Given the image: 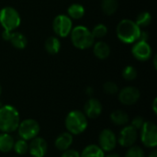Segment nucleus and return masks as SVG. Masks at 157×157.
<instances>
[{
	"mask_svg": "<svg viewBox=\"0 0 157 157\" xmlns=\"http://www.w3.org/2000/svg\"><path fill=\"white\" fill-rule=\"evenodd\" d=\"M141 30L142 29L135 23L134 20L124 18L118 23L116 34L121 42L132 44L139 40Z\"/></svg>",
	"mask_w": 157,
	"mask_h": 157,
	"instance_id": "nucleus-1",
	"label": "nucleus"
},
{
	"mask_svg": "<svg viewBox=\"0 0 157 157\" xmlns=\"http://www.w3.org/2000/svg\"><path fill=\"white\" fill-rule=\"evenodd\" d=\"M20 122L18 110L12 105L0 107V132L11 133L17 130Z\"/></svg>",
	"mask_w": 157,
	"mask_h": 157,
	"instance_id": "nucleus-2",
	"label": "nucleus"
},
{
	"mask_svg": "<svg viewBox=\"0 0 157 157\" xmlns=\"http://www.w3.org/2000/svg\"><path fill=\"white\" fill-rule=\"evenodd\" d=\"M64 125L67 132L72 135H79L87 129L88 121L83 111L75 109L67 114Z\"/></svg>",
	"mask_w": 157,
	"mask_h": 157,
	"instance_id": "nucleus-3",
	"label": "nucleus"
},
{
	"mask_svg": "<svg viewBox=\"0 0 157 157\" xmlns=\"http://www.w3.org/2000/svg\"><path fill=\"white\" fill-rule=\"evenodd\" d=\"M70 36L73 45L79 50L89 49L95 43V38L93 37L91 30L83 25L73 28Z\"/></svg>",
	"mask_w": 157,
	"mask_h": 157,
	"instance_id": "nucleus-4",
	"label": "nucleus"
},
{
	"mask_svg": "<svg viewBox=\"0 0 157 157\" xmlns=\"http://www.w3.org/2000/svg\"><path fill=\"white\" fill-rule=\"evenodd\" d=\"M21 23L18 11L12 6H5L0 10V25L6 31H15Z\"/></svg>",
	"mask_w": 157,
	"mask_h": 157,
	"instance_id": "nucleus-5",
	"label": "nucleus"
},
{
	"mask_svg": "<svg viewBox=\"0 0 157 157\" xmlns=\"http://www.w3.org/2000/svg\"><path fill=\"white\" fill-rule=\"evenodd\" d=\"M40 126L39 122L33 119H26L19 122L17 127V132L20 139L25 141H30L37 137L40 133Z\"/></svg>",
	"mask_w": 157,
	"mask_h": 157,
	"instance_id": "nucleus-6",
	"label": "nucleus"
},
{
	"mask_svg": "<svg viewBox=\"0 0 157 157\" xmlns=\"http://www.w3.org/2000/svg\"><path fill=\"white\" fill-rule=\"evenodd\" d=\"M52 29L57 37L66 38L70 35L73 29L72 19L65 14L57 15L52 22Z\"/></svg>",
	"mask_w": 157,
	"mask_h": 157,
	"instance_id": "nucleus-7",
	"label": "nucleus"
},
{
	"mask_svg": "<svg viewBox=\"0 0 157 157\" xmlns=\"http://www.w3.org/2000/svg\"><path fill=\"white\" fill-rule=\"evenodd\" d=\"M143 144L147 148H155L157 145V126L152 121H145L140 130Z\"/></svg>",
	"mask_w": 157,
	"mask_h": 157,
	"instance_id": "nucleus-8",
	"label": "nucleus"
},
{
	"mask_svg": "<svg viewBox=\"0 0 157 157\" xmlns=\"http://www.w3.org/2000/svg\"><path fill=\"white\" fill-rule=\"evenodd\" d=\"M138 131L135 128H133L132 125H125L117 137L118 144H120L122 147L129 148L134 145L138 139Z\"/></svg>",
	"mask_w": 157,
	"mask_h": 157,
	"instance_id": "nucleus-9",
	"label": "nucleus"
},
{
	"mask_svg": "<svg viewBox=\"0 0 157 157\" xmlns=\"http://www.w3.org/2000/svg\"><path fill=\"white\" fill-rule=\"evenodd\" d=\"M98 146L104 152H111L115 149L118 139L113 131L110 129H104L100 132L98 136Z\"/></svg>",
	"mask_w": 157,
	"mask_h": 157,
	"instance_id": "nucleus-10",
	"label": "nucleus"
},
{
	"mask_svg": "<svg viewBox=\"0 0 157 157\" xmlns=\"http://www.w3.org/2000/svg\"><path fill=\"white\" fill-rule=\"evenodd\" d=\"M132 53L136 60L140 62H145L152 57L153 50L148 41L137 40L132 45Z\"/></svg>",
	"mask_w": 157,
	"mask_h": 157,
	"instance_id": "nucleus-11",
	"label": "nucleus"
},
{
	"mask_svg": "<svg viewBox=\"0 0 157 157\" xmlns=\"http://www.w3.org/2000/svg\"><path fill=\"white\" fill-rule=\"evenodd\" d=\"M118 93L120 102L126 106L134 105L141 97L140 90L135 86H125Z\"/></svg>",
	"mask_w": 157,
	"mask_h": 157,
	"instance_id": "nucleus-12",
	"label": "nucleus"
},
{
	"mask_svg": "<svg viewBox=\"0 0 157 157\" xmlns=\"http://www.w3.org/2000/svg\"><path fill=\"white\" fill-rule=\"evenodd\" d=\"M48 151L47 142L41 137H35L29 144V153L33 157H44Z\"/></svg>",
	"mask_w": 157,
	"mask_h": 157,
	"instance_id": "nucleus-13",
	"label": "nucleus"
},
{
	"mask_svg": "<svg viewBox=\"0 0 157 157\" xmlns=\"http://www.w3.org/2000/svg\"><path fill=\"white\" fill-rule=\"evenodd\" d=\"M102 110L103 107L101 102L95 98H90L84 106V113L87 119L95 120L98 118L101 115Z\"/></svg>",
	"mask_w": 157,
	"mask_h": 157,
	"instance_id": "nucleus-14",
	"label": "nucleus"
},
{
	"mask_svg": "<svg viewBox=\"0 0 157 157\" xmlns=\"http://www.w3.org/2000/svg\"><path fill=\"white\" fill-rule=\"evenodd\" d=\"M73 142H74L73 135L70 132H63L59 134L56 137L54 141V145L57 150L63 152L71 147V145L73 144Z\"/></svg>",
	"mask_w": 157,
	"mask_h": 157,
	"instance_id": "nucleus-15",
	"label": "nucleus"
},
{
	"mask_svg": "<svg viewBox=\"0 0 157 157\" xmlns=\"http://www.w3.org/2000/svg\"><path fill=\"white\" fill-rule=\"evenodd\" d=\"M93 52L97 58L100 60H105L110 54V47L107 42L103 40H98L93 44Z\"/></svg>",
	"mask_w": 157,
	"mask_h": 157,
	"instance_id": "nucleus-16",
	"label": "nucleus"
},
{
	"mask_svg": "<svg viewBox=\"0 0 157 157\" xmlns=\"http://www.w3.org/2000/svg\"><path fill=\"white\" fill-rule=\"evenodd\" d=\"M8 41H10V43L12 44L13 47H15L16 49H18V50L25 49L28 44V40H27L26 36L18 31L17 32L12 31Z\"/></svg>",
	"mask_w": 157,
	"mask_h": 157,
	"instance_id": "nucleus-17",
	"label": "nucleus"
},
{
	"mask_svg": "<svg viewBox=\"0 0 157 157\" xmlns=\"http://www.w3.org/2000/svg\"><path fill=\"white\" fill-rule=\"evenodd\" d=\"M45 51L50 54H57L61 50V41L57 36H51L49 37L44 43Z\"/></svg>",
	"mask_w": 157,
	"mask_h": 157,
	"instance_id": "nucleus-18",
	"label": "nucleus"
},
{
	"mask_svg": "<svg viewBox=\"0 0 157 157\" xmlns=\"http://www.w3.org/2000/svg\"><path fill=\"white\" fill-rule=\"evenodd\" d=\"M110 121L113 124L117 125V126H125L128 124L130 118L128 116V114L121 109H117L113 112H111L110 114Z\"/></svg>",
	"mask_w": 157,
	"mask_h": 157,
	"instance_id": "nucleus-19",
	"label": "nucleus"
},
{
	"mask_svg": "<svg viewBox=\"0 0 157 157\" xmlns=\"http://www.w3.org/2000/svg\"><path fill=\"white\" fill-rule=\"evenodd\" d=\"M15 140L10 133L2 132L0 134V152L1 153H9L14 146Z\"/></svg>",
	"mask_w": 157,
	"mask_h": 157,
	"instance_id": "nucleus-20",
	"label": "nucleus"
},
{
	"mask_svg": "<svg viewBox=\"0 0 157 157\" xmlns=\"http://www.w3.org/2000/svg\"><path fill=\"white\" fill-rule=\"evenodd\" d=\"M85 7L79 3H74L67 8V16L71 19H80L85 16Z\"/></svg>",
	"mask_w": 157,
	"mask_h": 157,
	"instance_id": "nucleus-21",
	"label": "nucleus"
},
{
	"mask_svg": "<svg viewBox=\"0 0 157 157\" xmlns=\"http://www.w3.org/2000/svg\"><path fill=\"white\" fill-rule=\"evenodd\" d=\"M80 157H105V152L97 144H89L84 148Z\"/></svg>",
	"mask_w": 157,
	"mask_h": 157,
	"instance_id": "nucleus-22",
	"label": "nucleus"
},
{
	"mask_svg": "<svg viewBox=\"0 0 157 157\" xmlns=\"http://www.w3.org/2000/svg\"><path fill=\"white\" fill-rule=\"evenodd\" d=\"M119 7L118 0H102L101 8L104 14L108 16H111L116 13Z\"/></svg>",
	"mask_w": 157,
	"mask_h": 157,
	"instance_id": "nucleus-23",
	"label": "nucleus"
},
{
	"mask_svg": "<svg viewBox=\"0 0 157 157\" xmlns=\"http://www.w3.org/2000/svg\"><path fill=\"white\" fill-rule=\"evenodd\" d=\"M152 20H153V17L151 13L148 11H144L137 16L135 19V23L142 29V28L148 27L152 23Z\"/></svg>",
	"mask_w": 157,
	"mask_h": 157,
	"instance_id": "nucleus-24",
	"label": "nucleus"
},
{
	"mask_svg": "<svg viewBox=\"0 0 157 157\" xmlns=\"http://www.w3.org/2000/svg\"><path fill=\"white\" fill-rule=\"evenodd\" d=\"M13 149L15 153L18 155H24L29 152V144L23 139H19L15 142Z\"/></svg>",
	"mask_w": 157,
	"mask_h": 157,
	"instance_id": "nucleus-25",
	"label": "nucleus"
},
{
	"mask_svg": "<svg viewBox=\"0 0 157 157\" xmlns=\"http://www.w3.org/2000/svg\"><path fill=\"white\" fill-rule=\"evenodd\" d=\"M91 33H92L93 37L95 38V40L96 39H103L108 33V28L105 24L98 23L93 28V29L91 30Z\"/></svg>",
	"mask_w": 157,
	"mask_h": 157,
	"instance_id": "nucleus-26",
	"label": "nucleus"
},
{
	"mask_svg": "<svg viewBox=\"0 0 157 157\" xmlns=\"http://www.w3.org/2000/svg\"><path fill=\"white\" fill-rule=\"evenodd\" d=\"M122 77L127 81H132L137 77V70L132 65H128L122 70Z\"/></svg>",
	"mask_w": 157,
	"mask_h": 157,
	"instance_id": "nucleus-27",
	"label": "nucleus"
},
{
	"mask_svg": "<svg viewBox=\"0 0 157 157\" xmlns=\"http://www.w3.org/2000/svg\"><path fill=\"white\" fill-rule=\"evenodd\" d=\"M125 157H144V152L140 146L132 145L129 147Z\"/></svg>",
	"mask_w": 157,
	"mask_h": 157,
	"instance_id": "nucleus-28",
	"label": "nucleus"
},
{
	"mask_svg": "<svg viewBox=\"0 0 157 157\" xmlns=\"http://www.w3.org/2000/svg\"><path fill=\"white\" fill-rule=\"evenodd\" d=\"M103 90L105 93L109 94V95H116L120 90H119V86L116 83L112 82V81H108L103 85Z\"/></svg>",
	"mask_w": 157,
	"mask_h": 157,
	"instance_id": "nucleus-29",
	"label": "nucleus"
},
{
	"mask_svg": "<svg viewBox=\"0 0 157 157\" xmlns=\"http://www.w3.org/2000/svg\"><path fill=\"white\" fill-rule=\"evenodd\" d=\"M144 122H145V121H144V119L143 117L137 116V117H135V118L132 120L131 125H132L133 128H135L137 131H140V130L142 129L143 125L144 124Z\"/></svg>",
	"mask_w": 157,
	"mask_h": 157,
	"instance_id": "nucleus-30",
	"label": "nucleus"
},
{
	"mask_svg": "<svg viewBox=\"0 0 157 157\" xmlns=\"http://www.w3.org/2000/svg\"><path fill=\"white\" fill-rule=\"evenodd\" d=\"M61 157H80V154L77 151L69 148L63 152Z\"/></svg>",
	"mask_w": 157,
	"mask_h": 157,
	"instance_id": "nucleus-31",
	"label": "nucleus"
},
{
	"mask_svg": "<svg viewBox=\"0 0 157 157\" xmlns=\"http://www.w3.org/2000/svg\"><path fill=\"white\" fill-rule=\"evenodd\" d=\"M11 32L12 31H6V30H4L3 33H2V38L3 40L8 41L9 40V38H10V35H11Z\"/></svg>",
	"mask_w": 157,
	"mask_h": 157,
	"instance_id": "nucleus-32",
	"label": "nucleus"
},
{
	"mask_svg": "<svg viewBox=\"0 0 157 157\" xmlns=\"http://www.w3.org/2000/svg\"><path fill=\"white\" fill-rule=\"evenodd\" d=\"M156 103H157V98L154 99V102H153V110H154V113L156 114L157 109H156Z\"/></svg>",
	"mask_w": 157,
	"mask_h": 157,
	"instance_id": "nucleus-33",
	"label": "nucleus"
},
{
	"mask_svg": "<svg viewBox=\"0 0 157 157\" xmlns=\"http://www.w3.org/2000/svg\"><path fill=\"white\" fill-rule=\"evenodd\" d=\"M148 157H157V151L156 150H153L151 153H150V155H148Z\"/></svg>",
	"mask_w": 157,
	"mask_h": 157,
	"instance_id": "nucleus-34",
	"label": "nucleus"
},
{
	"mask_svg": "<svg viewBox=\"0 0 157 157\" xmlns=\"http://www.w3.org/2000/svg\"><path fill=\"white\" fill-rule=\"evenodd\" d=\"M86 94H87L88 96H91V95L93 94V88H92V87H87V88H86Z\"/></svg>",
	"mask_w": 157,
	"mask_h": 157,
	"instance_id": "nucleus-35",
	"label": "nucleus"
},
{
	"mask_svg": "<svg viewBox=\"0 0 157 157\" xmlns=\"http://www.w3.org/2000/svg\"><path fill=\"white\" fill-rule=\"evenodd\" d=\"M106 157H121L120 155H118V154H115V153H112V154H109V155H108Z\"/></svg>",
	"mask_w": 157,
	"mask_h": 157,
	"instance_id": "nucleus-36",
	"label": "nucleus"
},
{
	"mask_svg": "<svg viewBox=\"0 0 157 157\" xmlns=\"http://www.w3.org/2000/svg\"><path fill=\"white\" fill-rule=\"evenodd\" d=\"M156 59H157V56L155 55V56L154 57V67H155V69H156V66H157Z\"/></svg>",
	"mask_w": 157,
	"mask_h": 157,
	"instance_id": "nucleus-37",
	"label": "nucleus"
},
{
	"mask_svg": "<svg viewBox=\"0 0 157 157\" xmlns=\"http://www.w3.org/2000/svg\"><path fill=\"white\" fill-rule=\"evenodd\" d=\"M1 94H2V86L0 85V96H1Z\"/></svg>",
	"mask_w": 157,
	"mask_h": 157,
	"instance_id": "nucleus-38",
	"label": "nucleus"
}]
</instances>
